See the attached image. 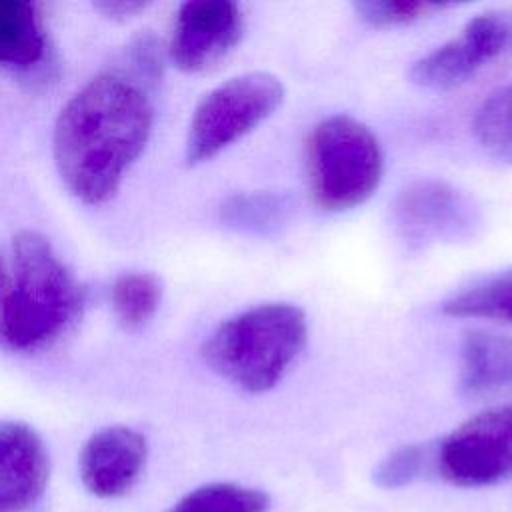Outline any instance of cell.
Listing matches in <instances>:
<instances>
[{"instance_id": "9c48e42d", "label": "cell", "mask_w": 512, "mask_h": 512, "mask_svg": "<svg viewBox=\"0 0 512 512\" xmlns=\"http://www.w3.org/2000/svg\"><path fill=\"white\" fill-rule=\"evenodd\" d=\"M244 16L230 0H194L180 6L168 54L184 72H204L222 62L242 40Z\"/></svg>"}, {"instance_id": "7a4b0ae2", "label": "cell", "mask_w": 512, "mask_h": 512, "mask_svg": "<svg viewBox=\"0 0 512 512\" xmlns=\"http://www.w3.org/2000/svg\"><path fill=\"white\" fill-rule=\"evenodd\" d=\"M308 340V318L288 302H266L220 322L204 340L206 366L244 392L274 388Z\"/></svg>"}, {"instance_id": "277c9868", "label": "cell", "mask_w": 512, "mask_h": 512, "mask_svg": "<svg viewBox=\"0 0 512 512\" xmlns=\"http://www.w3.org/2000/svg\"><path fill=\"white\" fill-rule=\"evenodd\" d=\"M306 170L316 204L328 212H344L376 192L384 174V152L366 124L334 114L310 130Z\"/></svg>"}, {"instance_id": "2e32d148", "label": "cell", "mask_w": 512, "mask_h": 512, "mask_svg": "<svg viewBox=\"0 0 512 512\" xmlns=\"http://www.w3.org/2000/svg\"><path fill=\"white\" fill-rule=\"evenodd\" d=\"M472 132L492 158L512 164V84L486 94L474 112Z\"/></svg>"}, {"instance_id": "4fadbf2b", "label": "cell", "mask_w": 512, "mask_h": 512, "mask_svg": "<svg viewBox=\"0 0 512 512\" xmlns=\"http://www.w3.org/2000/svg\"><path fill=\"white\" fill-rule=\"evenodd\" d=\"M294 216V200L282 190H256L228 196L220 206L224 226L242 234L270 238L280 234Z\"/></svg>"}, {"instance_id": "8fae6325", "label": "cell", "mask_w": 512, "mask_h": 512, "mask_svg": "<svg viewBox=\"0 0 512 512\" xmlns=\"http://www.w3.org/2000/svg\"><path fill=\"white\" fill-rule=\"evenodd\" d=\"M50 460L38 432L0 420V512H26L44 494Z\"/></svg>"}, {"instance_id": "ac0fdd59", "label": "cell", "mask_w": 512, "mask_h": 512, "mask_svg": "<svg viewBox=\"0 0 512 512\" xmlns=\"http://www.w3.org/2000/svg\"><path fill=\"white\" fill-rule=\"evenodd\" d=\"M162 284L150 272H130L116 278L112 284V308L118 322L136 330L144 326L158 310Z\"/></svg>"}, {"instance_id": "30bf717a", "label": "cell", "mask_w": 512, "mask_h": 512, "mask_svg": "<svg viewBox=\"0 0 512 512\" xmlns=\"http://www.w3.org/2000/svg\"><path fill=\"white\" fill-rule=\"evenodd\" d=\"M148 458L146 438L128 426L98 430L80 452V478L98 498H118L130 492L144 472Z\"/></svg>"}, {"instance_id": "5b68a950", "label": "cell", "mask_w": 512, "mask_h": 512, "mask_svg": "<svg viewBox=\"0 0 512 512\" xmlns=\"http://www.w3.org/2000/svg\"><path fill=\"white\" fill-rule=\"evenodd\" d=\"M284 100V84L270 72H246L212 88L196 106L186 134V162L202 164L268 120Z\"/></svg>"}, {"instance_id": "8992f818", "label": "cell", "mask_w": 512, "mask_h": 512, "mask_svg": "<svg viewBox=\"0 0 512 512\" xmlns=\"http://www.w3.org/2000/svg\"><path fill=\"white\" fill-rule=\"evenodd\" d=\"M432 472L462 488L512 480V404L488 408L434 442Z\"/></svg>"}, {"instance_id": "7402d4cb", "label": "cell", "mask_w": 512, "mask_h": 512, "mask_svg": "<svg viewBox=\"0 0 512 512\" xmlns=\"http://www.w3.org/2000/svg\"><path fill=\"white\" fill-rule=\"evenodd\" d=\"M8 294H10V278H8L6 268L0 260V318H2V310H4V304L8 300Z\"/></svg>"}, {"instance_id": "7c38bea8", "label": "cell", "mask_w": 512, "mask_h": 512, "mask_svg": "<svg viewBox=\"0 0 512 512\" xmlns=\"http://www.w3.org/2000/svg\"><path fill=\"white\" fill-rule=\"evenodd\" d=\"M460 390L468 398H492L512 390V338L470 330L460 344Z\"/></svg>"}, {"instance_id": "e0dca14e", "label": "cell", "mask_w": 512, "mask_h": 512, "mask_svg": "<svg viewBox=\"0 0 512 512\" xmlns=\"http://www.w3.org/2000/svg\"><path fill=\"white\" fill-rule=\"evenodd\" d=\"M270 496L264 490L236 482H210L184 494L166 512H268Z\"/></svg>"}, {"instance_id": "6da1fadb", "label": "cell", "mask_w": 512, "mask_h": 512, "mask_svg": "<svg viewBox=\"0 0 512 512\" xmlns=\"http://www.w3.org/2000/svg\"><path fill=\"white\" fill-rule=\"evenodd\" d=\"M152 104L138 80L106 72L82 86L54 126V162L86 204L110 200L152 132Z\"/></svg>"}, {"instance_id": "ba28073f", "label": "cell", "mask_w": 512, "mask_h": 512, "mask_svg": "<svg viewBox=\"0 0 512 512\" xmlns=\"http://www.w3.org/2000/svg\"><path fill=\"white\" fill-rule=\"evenodd\" d=\"M512 52V8L482 12L450 40L418 58L408 72L424 90H452L466 84L488 62Z\"/></svg>"}, {"instance_id": "3957f363", "label": "cell", "mask_w": 512, "mask_h": 512, "mask_svg": "<svg viewBox=\"0 0 512 512\" xmlns=\"http://www.w3.org/2000/svg\"><path fill=\"white\" fill-rule=\"evenodd\" d=\"M82 290L50 242L24 230L14 238V284L0 318L2 340L34 350L56 340L78 316Z\"/></svg>"}, {"instance_id": "9a60e30c", "label": "cell", "mask_w": 512, "mask_h": 512, "mask_svg": "<svg viewBox=\"0 0 512 512\" xmlns=\"http://www.w3.org/2000/svg\"><path fill=\"white\" fill-rule=\"evenodd\" d=\"M440 308L450 318H484L512 324V268L452 294Z\"/></svg>"}, {"instance_id": "44dd1931", "label": "cell", "mask_w": 512, "mask_h": 512, "mask_svg": "<svg viewBox=\"0 0 512 512\" xmlns=\"http://www.w3.org/2000/svg\"><path fill=\"white\" fill-rule=\"evenodd\" d=\"M146 4L142 2H104V4H96L98 10H102L106 16L110 18H130L134 16L138 10H142Z\"/></svg>"}, {"instance_id": "5bb4252c", "label": "cell", "mask_w": 512, "mask_h": 512, "mask_svg": "<svg viewBox=\"0 0 512 512\" xmlns=\"http://www.w3.org/2000/svg\"><path fill=\"white\" fill-rule=\"evenodd\" d=\"M44 54V32L32 2L0 0V64L34 66Z\"/></svg>"}, {"instance_id": "ffe728a7", "label": "cell", "mask_w": 512, "mask_h": 512, "mask_svg": "<svg viewBox=\"0 0 512 512\" xmlns=\"http://www.w3.org/2000/svg\"><path fill=\"white\" fill-rule=\"evenodd\" d=\"M450 6L452 4L422 0H364L354 4V12L372 28H392L418 22Z\"/></svg>"}, {"instance_id": "d6986e66", "label": "cell", "mask_w": 512, "mask_h": 512, "mask_svg": "<svg viewBox=\"0 0 512 512\" xmlns=\"http://www.w3.org/2000/svg\"><path fill=\"white\" fill-rule=\"evenodd\" d=\"M434 464V442L406 444L390 452L374 468V482L380 488H402L418 480Z\"/></svg>"}, {"instance_id": "52a82bcc", "label": "cell", "mask_w": 512, "mask_h": 512, "mask_svg": "<svg viewBox=\"0 0 512 512\" xmlns=\"http://www.w3.org/2000/svg\"><path fill=\"white\" fill-rule=\"evenodd\" d=\"M392 228L410 248L458 244L476 238L484 226L482 210L464 190L444 180H416L390 204Z\"/></svg>"}]
</instances>
